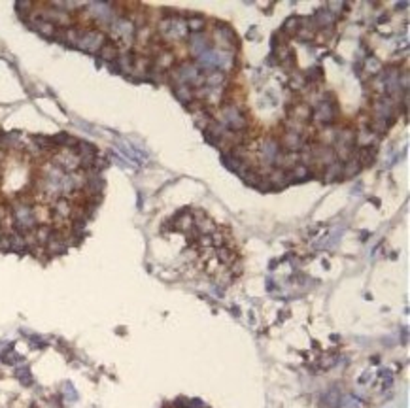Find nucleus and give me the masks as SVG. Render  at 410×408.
<instances>
[{"label": "nucleus", "mask_w": 410, "mask_h": 408, "mask_svg": "<svg viewBox=\"0 0 410 408\" xmlns=\"http://www.w3.org/2000/svg\"><path fill=\"white\" fill-rule=\"evenodd\" d=\"M106 42V34L102 30H95V29H85L83 34L80 36L78 40L76 48L82 49V51H87V53H98V49L104 46Z\"/></svg>", "instance_id": "obj_2"}, {"label": "nucleus", "mask_w": 410, "mask_h": 408, "mask_svg": "<svg viewBox=\"0 0 410 408\" xmlns=\"http://www.w3.org/2000/svg\"><path fill=\"white\" fill-rule=\"evenodd\" d=\"M155 34L152 30V27H148V25H144V27H140V29H136V32H134V40L138 42V44H148L150 40H152V36Z\"/></svg>", "instance_id": "obj_20"}, {"label": "nucleus", "mask_w": 410, "mask_h": 408, "mask_svg": "<svg viewBox=\"0 0 410 408\" xmlns=\"http://www.w3.org/2000/svg\"><path fill=\"white\" fill-rule=\"evenodd\" d=\"M174 89V96L180 100L181 104H189L191 100L195 98V95H193V87L187 85V83H181V85H174L172 87Z\"/></svg>", "instance_id": "obj_13"}, {"label": "nucleus", "mask_w": 410, "mask_h": 408, "mask_svg": "<svg viewBox=\"0 0 410 408\" xmlns=\"http://www.w3.org/2000/svg\"><path fill=\"white\" fill-rule=\"evenodd\" d=\"M376 153H378V148L369 146V148H357L353 157L361 163V166L365 168V166H371L372 163L376 161Z\"/></svg>", "instance_id": "obj_10"}, {"label": "nucleus", "mask_w": 410, "mask_h": 408, "mask_svg": "<svg viewBox=\"0 0 410 408\" xmlns=\"http://www.w3.org/2000/svg\"><path fill=\"white\" fill-rule=\"evenodd\" d=\"M187 44H189V53L193 59H199L202 53L212 49L210 36H206L204 32H191L187 36Z\"/></svg>", "instance_id": "obj_5"}, {"label": "nucleus", "mask_w": 410, "mask_h": 408, "mask_svg": "<svg viewBox=\"0 0 410 408\" xmlns=\"http://www.w3.org/2000/svg\"><path fill=\"white\" fill-rule=\"evenodd\" d=\"M280 67H282V70H284V72H295V70H297V55H295V51H291V53H289L286 59H282V61H280Z\"/></svg>", "instance_id": "obj_22"}, {"label": "nucleus", "mask_w": 410, "mask_h": 408, "mask_svg": "<svg viewBox=\"0 0 410 408\" xmlns=\"http://www.w3.org/2000/svg\"><path fill=\"white\" fill-rule=\"evenodd\" d=\"M314 123H318L320 127H333L338 119V102H316L312 106V117H310Z\"/></svg>", "instance_id": "obj_1"}, {"label": "nucleus", "mask_w": 410, "mask_h": 408, "mask_svg": "<svg viewBox=\"0 0 410 408\" xmlns=\"http://www.w3.org/2000/svg\"><path fill=\"white\" fill-rule=\"evenodd\" d=\"M108 70L110 72H114V74H121V70H119V67H117V63H108Z\"/></svg>", "instance_id": "obj_29"}, {"label": "nucleus", "mask_w": 410, "mask_h": 408, "mask_svg": "<svg viewBox=\"0 0 410 408\" xmlns=\"http://www.w3.org/2000/svg\"><path fill=\"white\" fill-rule=\"evenodd\" d=\"M303 138H301V134H295V133H286L284 136H282V140H280V148L284 150V152H299L301 148H303Z\"/></svg>", "instance_id": "obj_8"}, {"label": "nucleus", "mask_w": 410, "mask_h": 408, "mask_svg": "<svg viewBox=\"0 0 410 408\" xmlns=\"http://www.w3.org/2000/svg\"><path fill=\"white\" fill-rule=\"evenodd\" d=\"M204 108H206L204 100H199V98H193L189 104H185V110H187V112H191V114H195V112H200V110H204Z\"/></svg>", "instance_id": "obj_24"}, {"label": "nucleus", "mask_w": 410, "mask_h": 408, "mask_svg": "<svg viewBox=\"0 0 410 408\" xmlns=\"http://www.w3.org/2000/svg\"><path fill=\"white\" fill-rule=\"evenodd\" d=\"M289 85L293 87L295 91H301V89H305L306 85V80L303 74H291V78H289Z\"/></svg>", "instance_id": "obj_23"}, {"label": "nucleus", "mask_w": 410, "mask_h": 408, "mask_svg": "<svg viewBox=\"0 0 410 408\" xmlns=\"http://www.w3.org/2000/svg\"><path fill=\"white\" fill-rule=\"evenodd\" d=\"M301 17H303V15H291V17H287V19L284 21L282 32H284L286 36H295L297 30L301 29Z\"/></svg>", "instance_id": "obj_15"}, {"label": "nucleus", "mask_w": 410, "mask_h": 408, "mask_svg": "<svg viewBox=\"0 0 410 408\" xmlns=\"http://www.w3.org/2000/svg\"><path fill=\"white\" fill-rule=\"evenodd\" d=\"M153 65L159 70H163V72H168V70L176 67V53L170 51V49H164V51H161L157 57L153 59Z\"/></svg>", "instance_id": "obj_7"}, {"label": "nucleus", "mask_w": 410, "mask_h": 408, "mask_svg": "<svg viewBox=\"0 0 410 408\" xmlns=\"http://www.w3.org/2000/svg\"><path fill=\"white\" fill-rule=\"evenodd\" d=\"M284 152L282 148H280V142H278L276 138H265L263 140V148H261V152H259V164L261 166H265V168H272L274 166V161H276V157L280 155V153Z\"/></svg>", "instance_id": "obj_4"}, {"label": "nucleus", "mask_w": 410, "mask_h": 408, "mask_svg": "<svg viewBox=\"0 0 410 408\" xmlns=\"http://www.w3.org/2000/svg\"><path fill=\"white\" fill-rule=\"evenodd\" d=\"M78 155H98V150H96L95 144L85 142V140H80L76 148Z\"/></svg>", "instance_id": "obj_21"}, {"label": "nucleus", "mask_w": 410, "mask_h": 408, "mask_svg": "<svg viewBox=\"0 0 410 408\" xmlns=\"http://www.w3.org/2000/svg\"><path fill=\"white\" fill-rule=\"evenodd\" d=\"M382 68H384V65H382L376 57H372V55H369V57L363 61V70H365L367 74H371V76H378L382 72Z\"/></svg>", "instance_id": "obj_16"}, {"label": "nucleus", "mask_w": 410, "mask_h": 408, "mask_svg": "<svg viewBox=\"0 0 410 408\" xmlns=\"http://www.w3.org/2000/svg\"><path fill=\"white\" fill-rule=\"evenodd\" d=\"M353 72H355L357 76H361V72H363V61H355V65H353Z\"/></svg>", "instance_id": "obj_28"}, {"label": "nucleus", "mask_w": 410, "mask_h": 408, "mask_svg": "<svg viewBox=\"0 0 410 408\" xmlns=\"http://www.w3.org/2000/svg\"><path fill=\"white\" fill-rule=\"evenodd\" d=\"M204 78H206V87H227L229 83L227 74H223L221 70H210L204 74Z\"/></svg>", "instance_id": "obj_12"}, {"label": "nucleus", "mask_w": 410, "mask_h": 408, "mask_svg": "<svg viewBox=\"0 0 410 408\" xmlns=\"http://www.w3.org/2000/svg\"><path fill=\"white\" fill-rule=\"evenodd\" d=\"M342 168H344V163L336 159L334 163H331L329 166H325L324 168L322 180H324L325 183H333V181L340 180V178H342Z\"/></svg>", "instance_id": "obj_9"}, {"label": "nucleus", "mask_w": 410, "mask_h": 408, "mask_svg": "<svg viewBox=\"0 0 410 408\" xmlns=\"http://www.w3.org/2000/svg\"><path fill=\"white\" fill-rule=\"evenodd\" d=\"M185 23H187V30L191 32H202L204 30V25H206V17H202V15H195V17H189V19H185Z\"/></svg>", "instance_id": "obj_19"}, {"label": "nucleus", "mask_w": 410, "mask_h": 408, "mask_svg": "<svg viewBox=\"0 0 410 408\" xmlns=\"http://www.w3.org/2000/svg\"><path fill=\"white\" fill-rule=\"evenodd\" d=\"M363 166H361V163L357 161L355 157H352L350 161H346L344 163V168H342V178H353L357 172L361 170Z\"/></svg>", "instance_id": "obj_17"}, {"label": "nucleus", "mask_w": 410, "mask_h": 408, "mask_svg": "<svg viewBox=\"0 0 410 408\" xmlns=\"http://www.w3.org/2000/svg\"><path fill=\"white\" fill-rule=\"evenodd\" d=\"M117 53H119V48H117V44L115 42H110V40H106L104 46L98 49V59L100 61H104V63H114L115 59H117Z\"/></svg>", "instance_id": "obj_11"}, {"label": "nucleus", "mask_w": 410, "mask_h": 408, "mask_svg": "<svg viewBox=\"0 0 410 408\" xmlns=\"http://www.w3.org/2000/svg\"><path fill=\"white\" fill-rule=\"evenodd\" d=\"M303 76H305L306 85H308V83H318V82H322L324 76H325V72H324V68L320 67V65H314V67L306 68L305 72H303Z\"/></svg>", "instance_id": "obj_14"}, {"label": "nucleus", "mask_w": 410, "mask_h": 408, "mask_svg": "<svg viewBox=\"0 0 410 408\" xmlns=\"http://www.w3.org/2000/svg\"><path fill=\"white\" fill-rule=\"evenodd\" d=\"M110 30H112V36H114V40L121 42V44H123V48H131V46H133L134 32H136V29H134V25L129 19H125V17H117V19L110 25Z\"/></svg>", "instance_id": "obj_3"}, {"label": "nucleus", "mask_w": 410, "mask_h": 408, "mask_svg": "<svg viewBox=\"0 0 410 408\" xmlns=\"http://www.w3.org/2000/svg\"><path fill=\"white\" fill-rule=\"evenodd\" d=\"M312 19H314V23L318 25V29H329V27H334V23H336L338 17H336L334 13H331L325 6H322V8L316 10Z\"/></svg>", "instance_id": "obj_6"}, {"label": "nucleus", "mask_w": 410, "mask_h": 408, "mask_svg": "<svg viewBox=\"0 0 410 408\" xmlns=\"http://www.w3.org/2000/svg\"><path fill=\"white\" fill-rule=\"evenodd\" d=\"M407 6H409V4H407V2H401V4H397V6H395V8H397V10H405V8H407Z\"/></svg>", "instance_id": "obj_30"}, {"label": "nucleus", "mask_w": 410, "mask_h": 408, "mask_svg": "<svg viewBox=\"0 0 410 408\" xmlns=\"http://www.w3.org/2000/svg\"><path fill=\"white\" fill-rule=\"evenodd\" d=\"M267 65H268V67H276V65H280V61H278L276 51H270V55H268V57H267Z\"/></svg>", "instance_id": "obj_27"}, {"label": "nucleus", "mask_w": 410, "mask_h": 408, "mask_svg": "<svg viewBox=\"0 0 410 408\" xmlns=\"http://www.w3.org/2000/svg\"><path fill=\"white\" fill-rule=\"evenodd\" d=\"M15 374H17V376H19L21 378V382H23V384H27V386H29L30 384V374H29V369H27V367H23V369H19L17 370V372H15Z\"/></svg>", "instance_id": "obj_26"}, {"label": "nucleus", "mask_w": 410, "mask_h": 408, "mask_svg": "<svg viewBox=\"0 0 410 408\" xmlns=\"http://www.w3.org/2000/svg\"><path fill=\"white\" fill-rule=\"evenodd\" d=\"M297 40H301V42H310V40L314 38L316 34L314 32H312V30H308V29H303V27H301V29L297 30Z\"/></svg>", "instance_id": "obj_25"}, {"label": "nucleus", "mask_w": 410, "mask_h": 408, "mask_svg": "<svg viewBox=\"0 0 410 408\" xmlns=\"http://www.w3.org/2000/svg\"><path fill=\"white\" fill-rule=\"evenodd\" d=\"M291 176H293V180L297 181H305V180H310L312 178V172H310V168L308 166H305V164H297V166H293L291 168Z\"/></svg>", "instance_id": "obj_18"}]
</instances>
